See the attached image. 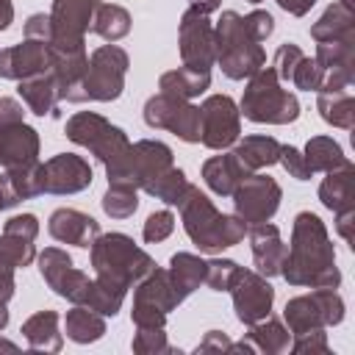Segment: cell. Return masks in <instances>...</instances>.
<instances>
[{"mask_svg": "<svg viewBox=\"0 0 355 355\" xmlns=\"http://www.w3.org/2000/svg\"><path fill=\"white\" fill-rule=\"evenodd\" d=\"M180 305L166 269H153L144 280L136 283L133 291V324L136 327H164L166 324V313L175 311Z\"/></svg>", "mask_w": 355, "mask_h": 355, "instance_id": "obj_9", "label": "cell"}, {"mask_svg": "<svg viewBox=\"0 0 355 355\" xmlns=\"http://www.w3.org/2000/svg\"><path fill=\"white\" fill-rule=\"evenodd\" d=\"M178 44H180V61L183 67L208 69L214 67V25L205 11L186 8L178 28Z\"/></svg>", "mask_w": 355, "mask_h": 355, "instance_id": "obj_13", "label": "cell"}, {"mask_svg": "<svg viewBox=\"0 0 355 355\" xmlns=\"http://www.w3.org/2000/svg\"><path fill=\"white\" fill-rule=\"evenodd\" d=\"M214 61L230 80L252 78L261 67H266L263 47L247 33L244 17L236 11H222L214 28Z\"/></svg>", "mask_w": 355, "mask_h": 355, "instance_id": "obj_4", "label": "cell"}, {"mask_svg": "<svg viewBox=\"0 0 355 355\" xmlns=\"http://www.w3.org/2000/svg\"><path fill=\"white\" fill-rule=\"evenodd\" d=\"M277 164H283V169H286L291 178H297V180H308V178L313 175V172L308 169V164H305L302 153H300L297 147H291V144H280Z\"/></svg>", "mask_w": 355, "mask_h": 355, "instance_id": "obj_48", "label": "cell"}, {"mask_svg": "<svg viewBox=\"0 0 355 355\" xmlns=\"http://www.w3.org/2000/svg\"><path fill=\"white\" fill-rule=\"evenodd\" d=\"M302 50L294 44V42H286V44H280L277 47V53H275V61H272V69H275V75L280 78V80H286V83H291V75H294V67L302 61Z\"/></svg>", "mask_w": 355, "mask_h": 355, "instance_id": "obj_45", "label": "cell"}, {"mask_svg": "<svg viewBox=\"0 0 355 355\" xmlns=\"http://www.w3.org/2000/svg\"><path fill=\"white\" fill-rule=\"evenodd\" d=\"M14 294V266H8L3 258H0V300L8 302Z\"/></svg>", "mask_w": 355, "mask_h": 355, "instance_id": "obj_56", "label": "cell"}, {"mask_svg": "<svg viewBox=\"0 0 355 355\" xmlns=\"http://www.w3.org/2000/svg\"><path fill=\"white\" fill-rule=\"evenodd\" d=\"M89 250L94 277L108 280L125 291L155 269V261L144 250H139L133 239L125 233H100Z\"/></svg>", "mask_w": 355, "mask_h": 355, "instance_id": "obj_3", "label": "cell"}, {"mask_svg": "<svg viewBox=\"0 0 355 355\" xmlns=\"http://www.w3.org/2000/svg\"><path fill=\"white\" fill-rule=\"evenodd\" d=\"M280 186L275 178L269 175H247L239 189L233 191V205H236V216L244 219L247 225H258V222H269L275 216V211L280 208Z\"/></svg>", "mask_w": 355, "mask_h": 355, "instance_id": "obj_12", "label": "cell"}, {"mask_svg": "<svg viewBox=\"0 0 355 355\" xmlns=\"http://www.w3.org/2000/svg\"><path fill=\"white\" fill-rule=\"evenodd\" d=\"M239 275H241V266L236 261H230V258H211V261H205V280L202 283L211 291H230L233 283L239 280Z\"/></svg>", "mask_w": 355, "mask_h": 355, "instance_id": "obj_41", "label": "cell"}, {"mask_svg": "<svg viewBox=\"0 0 355 355\" xmlns=\"http://www.w3.org/2000/svg\"><path fill=\"white\" fill-rule=\"evenodd\" d=\"M0 211H3V202H0Z\"/></svg>", "mask_w": 355, "mask_h": 355, "instance_id": "obj_62", "label": "cell"}, {"mask_svg": "<svg viewBox=\"0 0 355 355\" xmlns=\"http://www.w3.org/2000/svg\"><path fill=\"white\" fill-rule=\"evenodd\" d=\"M144 191L166 205H180L186 191H189V180H186V172L178 169V166H169L166 172H161L153 183L144 186Z\"/></svg>", "mask_w": 355, "mask_h": 355, "instance_id": "obj_39", "label": "cell"}, {"mask_svg": "<svg viewBox=\"0 0 355 355\" xmlns=\"http://www.w3.org/2000/svg\"><path fill=\"white\" fill-rule=\"evenodd\" d=\"M6 324H8V311H6V302L0 300V330H6Z\"/></svg>", "mask_w": 355, "mask_h": 355, "instance_id": "obj_60", "label": "cell"}, {"mask_svg": "<svg viewBox=\"0 0 355 355\" xmlns=\"http://www.w3.org/2000/svg\"><path fill=\"white\" fill-rule=\"evenodd\" d=\"M316 108L322 114V119L333 128L341 130H352L355 125V97H352V86L347 89H319L316 92Z\"/></svg>", "mask_w": 355, "mask_h": 355, "instance_id": "obj_28", "label": "cell"}, {"mask_svg": "<svg viewBox=\"0 0 355 355\" xmlns=\"http://www.w3.org/2000/svg\"><path fill=\"white\" fill-rule=\"evenodd\" d=\"M92 31L105 42H119L130 33V14L116 3H97Z\"/></svg>", "mask_w": 355, "mask_h": 355, "instance_id": "obj_36", "label": "cell"}, {"mask_svg": "<svg viewBox=\"0 0 355 355\" xmlns=\"http://www.w3.org/2000/svg\"><path fill=\"white\" fill-rule=\"evenodd\" d=\"M47 230L61 244H75V247L89 250L94 244V239L100 236V222L78 208H58L50 214Z\"/></svg>", "mask_w": 355, "mask_h": 355, "instance_id": "obj_19", "label": "cell"}, {"mask_svg": "<svg viewBox=\"0 0 355 355\" xmlns=\"http://www.w3.org/2000/svg\"><path fill=\"white\" fill-rule=\"evenodd\" d=\"M44 166V194H78L92 186V166L83 155L58 153Z\"/></svg>", "mask_w": 355, "mask_h": 355, "instance_id": "obj_16", "label": "cell"}, {"mask_svg": "<svg viewBox=\"0 0 355 355\" xmlns=\"http://www.w3.org/2000/svg\"><path fill=\"white\" fill-rule=\"evenodd\" d=\"M352 227H355V208L336 211V230L344 241H352Z\"/></svg>", "mask_w": 355, "mask_h": 355, "instance_id": "obj_55", "label": "cell"}, {"mask_svg": "<svg viewBox=\"0 0 355 355\" xmlns=\"http://www.w3.org/2000/svg\"><path fill=\"white\" fill-rule=\"evenodd\" d=\"M144 122L153 130H169L178 139L194 144L200 141V105H191L189 100L153 94L144 103Z\"/></svg>", "mask_w": 355, "mask_h": 355, "instance_id": "obj_10", "label": "cell"}, {"mask_svg": "<svg viewBox=\"0 0 355 355\" xmlns=\"http://www.w3.org/2000/svg\"><path fill=\"white\" fill-rule=\"evenodd\" d=\"M64 324H67V336L75 344H92L105 336V319L86 305H75L72 311H67Z\"/></svg>", "mask_w": 355, "mask_h": 355, "instance_id": "obj_35", "label": "cell"}, {"mask_svg": "<svg viewBox=\"0 0 355 355\" xmlns=\"http://www.w3.org/2000/svg\"><path fill=\"white\" fill-rule=\"evenodd\" d=\"M166 275H169V283H172L178 300L183 302L205 280V261L200 255H194V252H175L172 261H169Z\"/></svg>", "mask_w": 355, "mask_h": 355, "instance_id": "obj_29", "label": "cell"}, {"mask_svg": "<svg viewBox=\"0 0 355 355\" xmlns=\"http://www.w3.org/2000/svg\"><path fill=\"white\" fill-rule=\"evenodd\" d=\"M241 136V114L233 97L211 94L200 105V141L208 150H227Z\"/></svg>", "mask_w": 355, "mask_h": 355, "instance_id": "obj_11", "label": "cell"}, {"mask_svg": "<svg viewBox=\"0 0 355 355\" xmlns=\"http://www.w3.org/2000/svg\"><path fill=\"white\" fill-rule=\"evenodd\" d=\"M247 236H250V247H252L255 272L263 275V277L280 275V266H283V258H286V244L280 239L277 225H272V222L250 225Z\"/></svg>", "mask_w": 355, "mask_h": 355, "instance_id": "obj_21", "label": "cell"}, {"mask_svg": "<svg viewBox=\"0 0 355 355\" xmlns=\"http://www.w3.org/2000/svg\"><path fill=\"white\" fill-rule=\"evenodd\" d=\"M50 69V44L39 39H25L0 50V78L25 80Z\"/></svg>", "mask_w": 355, "mask_h": 355, "instance_id": "obj_18", "label": "cell"}, {"mask_svg": "<svg viewBox=\"0 0 355 355\" xmlns=\"http://www.w3.org/2000/svg\"><path fill=\"white\" fill-rule=\"evenodd\" d=\"M311 36L316 42H333L355 36V6L352 0H336L324 8V14L311 25Z\"/></svg>", "mask_w": 355, "mask_h": 355, "instance_id": "obj_26", "label": "cell"}, {"mask_svg": "<svg viewBox=\"0 0 355 355\" xmlns=\"http://www.w3.org/2000/svg\"><path fill=\"white\" fill-rule=\"evenodd\" d=\"M313 3H316V0H277V6H280L283 11H288V14H294V17H305Z\"/></svg>", "mask_w": 355, "mask_h": 355, "instance_id": "obj_57", "label": "cell"}, {"mask_svg": "<svg viewBox=\"0 0 355 355\" xmlns=\"http://www.w3.org/2000/svg\"><path fill=\"white\" fill-rule=\"evenodd\" d=\"M247 175H252V172L239 161V155L233 150L225 155H214L202 164V180L219 197H233V191L239 189V183Z\"/></svg>", "mask_w": 355, "mask_h": 355, "instance_id": "obj_24", "label": "cell"}, {"mask_svg": "<svg viewBox=\"0 0 355 355\" xmlns=\"http://www.w3.org/2000/svg\"><path fill=\"white\" fill-rule=\"evenodd\" d=\"M0 258L19 269V266H28L33 258H36V247L31 239H22V236H14V233H0Z\"/></svg>", "mask_w": 355, "mask_h": 355, "instance_id": "obj_42", "label": "cell"}, {"mask_svg": "<svg viewBox=\"0 0 355 355\" xmlns=\"http://www.w3.org/2000/svg\"><path fill=\"white\" fill-rule=\"evenodd\" d=\"M319 200L330 211L355 208V166H352V161L333 172H324V180L319 183Z\"/></svg>", "mask_w": 355, "mask_h": 355, "instance_id": "obj_25", "label": "cell"}, {"mask_svg": "<svg viewBox=\"0 0 355 355\" xmlns=\"http://www.w3.org/2000/svg\"><path fill=\"white\" fill-rule=\"evenodd\" d=\"M302 158H305L311 172H333V169L349 164V158L344 155L341 144L333 136H311Z\"/></svg>", "mask_w": 355, "mask_h": 355, "instance_id": "obj_34", "label": "cell"}, {"mask_svg": "<svg viewBox=\"0 0 355 355\" xmlns=\"http://www.w3.org/2000/svg\"><path fill=\"white\" fill-rule=\"evenodd\" d=\"M0 164L3 169H19L39 164V133L25 125H3L0 128Z\"/></svg>", "mask_w": 355, "mask_h": 355, "instance_id": "obj_20", "label": "cell"}, {"mask_svg": "<svg viewBox=\"0 0 355 355\" xmlns=\"http://www.w3.org/2000/svg\"><path fill=\"white\" fill-rule=\"evenodd\" d=\"M39 272L44 277V283L64 300H69L72 305L83 302V294L92 283V277L80 269L72 266V258L67 250L58 247H47L44 252H39Z\"/></svg>", "mask_w": 355, "mask_h": 355, "instance_id": "obj_14", "label": "cell"}, {"mask_svg": "<svg viewBox=\"0 0 355 355\" xmlns=\"http://www.w3.org/2000/svg\"><path fill=\"white\" fill-rule=\"evenodd\" d=\"M125 294H128L125 288H119V286H114V283H108V280L94 277V280L89 283V288H86L80 305L92 308V311L100 313V316H116L119 308H122V302H125Z\"/></svg>", "mask_w": 355, "mask_h": 355, "instance_id": "obj_37", "label": "cell"}, {"mask_svg": "<svg viewBox=\"0 0 355 355\" xmlns=\"http://www.w3.org/2000/svg\"><path fill=\"white\" fill-rule=\"evenodd\" d=\"M133 352H141V355H150V352H175L166 341V333L164 327H136V336H133Z\"/></svg>", "mask_w": 355, "mask_h": 355, "instance_id": "obj_43", "label": "cell"}, {"mask_svg": "<svg viewBox=\"0 0 355 355\" xmlns=\"http://www.w3.org/2000/svg\"><path fill=\"white\" fill-rule=\"evenodd\" d=\"M64 133H67L69 141L86 147L103 164H111L130 144L122 128L111 125L105 116H100L94 111H78L75 116H69Z\"/></svg>", "mask_w": 355, "mask_h": 355, "instance_id": "obj_8", "label": "cell"}, {"mask_svg": "<svg viewBox=\"0 0 355 355\" xmlns=\"http://www.w3.org/2000/svg\"><path fill=\"white\" fill-rule=\"evenodd\" d=\"M233 153L239 155V161H241L250 172H258V169H263V166L277 164L280 141L272 139V136H244V139L236 141Z\"/></svg>", "mask_w": 355, "mask_h": 355, "instance_id": "obj_32", "label": "cell"}, {"mask_svg": "<svg viewBox=\"0 0 355 355\" xmlns=\"http://www.w3.org/2000/svg\"><path fill=\"white\" fill-rule=\"evenodd\" d=\"M244 28H247V33H250L255 42H263V39L272 36V31H275V19H272L269 11L255 8V11H250V14L244 17Z\"/></svg>", "mask_w": 355, "mask_h": 355, "instance_id": "obj_50", "label": "cell"}, {"mask_svg": "<svg viewBox=\"0 0 355 355\" xmlns=\"http://www.w3.org/2000/svg\"><path fill=\"white\" fill-rule=\"evenodd\" d=\"M178 208H180L183 230L189 233V239L197 244L200 252H219L225 247L239 244L247 236L250 225L244 219H239L236 214H219L216 205L208 200V194H202L191 183Z\"/></svg>", "mask_w": 355, "mask_h": 355, "instance_id": "obj_2", "label": "cell"}, {"mask_svg": "<svg viewBox=\"0 0 355 355\" xmlns=\"http://www.w3.org/2000/svg\"><path fill=\"white\" fill-rule=\"evenodd\" d=\"M211 86V72L208 69H194V67H178L161 75L158 89L166 97H178V100H191L200 97L205 89Z\"/></svg>", "mask_w": 355, "mask_h": 355, "instance_id": "obj_27", "label": "cell"}, {"mask_svg": "<svg viewBox=\"0 0 355 355\" xmlns=\"http://www.w3.org/2000/svg\"><path fill=\"white\" fill-rule=\"evenodd\" d=\"M291 352H327V333L324 327H316V330H305V333H297L294 341L288 344Z\"/></svg>", "mask_w": 355, "mask_h": 355, "instance_id": "obj_49", "label": "cell"}, {"mask_svg": "<svg viewBox=\"0 0 355 355\" xmlns=\"http://www.w3.org/2000/svg\"><path fill=\"white\" fill-rule=\"evenodd\" d=\"M169 166H175L172 150L164 141L141 139V141L128 144V150H122L111 164H105V178L114 186L144 189Z\"/></svg>", "mask_w": 355, "mask_h": 355, "instance_id": "obj_6", "label": "cell"}, {"mask_svg": "<svg viewBox=\"0 0 355 355\" xmlns=\"http://www.w3.org/2000/svg\"><path fill=\"white\" fill-rule=\"evenodd\" d=\"M172 230H175V214L164 208V211H155V214L147 216L141 236H144L147 244H158V241H164Z\"/></svg>", "mask_w": 355, "mask_h": 355, "instance_id": "obj_46", "label": "cell"}, {"mask_svg": "<svg viewBox=\"0 0 355 355\" xmlns=\"http://www.w3.org/2000/svg\"><path fill=\"white\" fill-rule=\"evenodd\" d=\"M230 344H233V341H230L225 333L208 330L205 338L197 344V352H230Z\"/></svg>", "mask_w": 355, "mask_h": 355, "instance_id": "obj_53", "label": "cell"}, {"mask_svg": "<svg viewBox=\"0 0 355 355\" xmlns=\"http://www.w3.org/2000/svg\"><path fill=\"white\" fill-rule=\"evenodd\" d=\"M11 19H14V6H11V0H0V31H6V28L11 25Z\"/></svg>", "mask_w": 355, "mask_h": 355, "instance_id": "obj_58", "label": "cell"}, {"mask_svg": "<svg viewBox=\"0 0 355 355\" xmlns=\"http://www.w3.org/2000/svg\"><path fill=\"white\" fill-rule=\"evenodd\" d=\"M44 194V166L31 164V166H19V169H3L0 175V202L3 208H11L22 200L39 197Z\"/></svg>", "mask_w": 355, "mask_h": 355, "instance_id": "obj_22", "label": "cell"}, {"mask_svg": "<svg viewBox=\"0 0 355 355\" xmlns=\"http://www.w3.org/2000/svg\"><path fill=\"white\" fill-rule=\"evenodd\" d=\"M247 3H261V0H247Z\"/></svg>", "mask_w": 355, "mask_h": 355, "instance_id": "obj_61", "label": "cell"}, {"mask_svg": "<svg viewBox=\"0 0 355 355\" xmlns=\"http://www.w3.org/2000/svg\"><path fill=\"white\" fill-rule=\"evenodd\" d=\"M22 336L31 349L58 352L61 349V333H58V313L55 311H39L22 324Z\"/></svg>", "mask_w": 355, "mask_h": 355, "instance_id": "obj_30", "label": "cell"}, {"mask_svg": "<svg viewBox=\"0 0 355 355\" xmlns=\"http://www.w3.org/2000/svg\"><path fill=\"white\" fill-rule=\"evenodd\" d=\"M291 344V333L280 319H261L255 324H250L247 338H241L239 344H230V352L244 349V352H266V355H280L286 352Z\"/></svg>", "mask_w": 355, "mask_h": 355, "instance_id": "obj_23", "label": "cell"}, {"mask_svg": "<svg viewBox=\"0 0 355 355\" xmlns=\"http://www.w3.org/2000/svg\"><path fill=\"white\" fill-rule=\"evenodd\" d=\"M230 294H233L236 319L247 327L266 319L269 311H272V302H275V288H272L269 277H263L258 272H250V269H241Z\"/></svg>", "mask_w": 355, "mask_h": 355, "instance_id": "obj_15", "label": "cell"}, {"mask_svg": "<svg viewBox=\"0 0 355 355\" xmlns=\"http://www.w3.org/2000/svg\"><path fill=\"white\" fill-rule=\"evenodd\" d=\"M25 39H39V42H47L53 39V19L50 14H31L28 22H25Z\"/></svg>", "mask_w": 355, "mask_h": 355, "instance_id": "obj_52", "label": "cell"}, {"mask_svg": "<svg viewBox=\"0 0 355 355\" xmlns=\"http://www.w3.org/2000/svg\"><path fill=\"white\" fill-rule=\"evenodd\" d=\"M313 297L322 305V316H324V324L327 327L344 322V300L338 297L336 288H313Z\"/></svg>", "mask_w": 355, "mask_h": 355, "instance_id": "obj_47", "label": "cell"}, {"mask_svg": "<svg viewBox=\"0 0 355 355\" xmlns=\"http://www.w3.org/2000/svg\"><path fill=\"white\" fill-rule=\"evenodd\" d=\"M194 8H200V11H205V14H211V11H216L219 8V3L222 0H189Z\"/></svg>", "mask_w": 355, "mask_h": 355, "instance_id": "obj_59", "label": "cell"}, {"mask_svg": "<svg viewBox=\"0 0 355 355\" xmlns=\"http://www.w3.org/2000/svg\"><path fill=\"white\" fill-rule=\"evenodd\" d=\"M313 58H316V64L324 72H333V69L355 72V36L333 39V42H319Z\"/></svg>", "mask_w": 355, "mask_h": 355, "instance_id": "obj_38", "label": "cell"}, {"mask_svg": "<svg viewBox=\"0 0 355 355\" xmlns=\"http://www.w3.org/2000/svg\"><path fill=\"white\" fill-rule=\"evenodd\" d=\"M283 319H286L291 336L305 333V330H316V327H327L324 324V316H322V305L313 297V291L288 300L286 302V311H283Z\"/></svg>", "mask_w": 355, "mask_h": 355, "instance_id": "obj_33", "label": "cell"}, {"mask_svg": "<svg viewBox=\"0 0 355 355\" xmlns=\"http://www.w3.org/2000/svg\"><path fill=\"white\" fill-rule=\"evenodd\" d=\"M19 97L25 100V105H28L36 116L53 114V111H55V103H58L55 78H53L50 72H42V75H33V78L19 80Z\"/></svg>", "mask_w": 355, "mask_h": 355, "instance_id": "obj_31", "label": "cell"}, {"mask_svg": "<svg viewBox=\"0 0 355 355\" xmlns=\"http://www.w3.org/2000/svg\"><path fill=\"white\" fill-rule=\"evenodd\" d=\"M97 0H53V39L50 44H83V36L94 19Z\"/></svg>", "mask_w": 355, "mask_h": 355, "instance_id": "obj_17", "label": "cell"}, {"mask_svg": "<svg viewBox=\"0 0 355 355\" xmlns=\"http://www.w3.org/2000/svg\"><path fill=\"white\" fill-rule=\"evenodd\" d=\"M130 58L122 47H116L114 42L97 47L89 55L86 72H83V94L86 100H97V103H111L122 94L125 89V75H128Z\"/></svg>", "mask_w": 355, "mask_h": 355, "instance_id": "obj_7", "label": "cell"}, {"mask_svg": "<svg viewBox=\"0 0 355 355\" xmlns=\"http://www.w3.org/2000/svg\"><path fill=\"white\" fill-rule=\"evenodd\" d=\"M239 114L258 125H288L300 116V103L288 89L280 86V78L272 67H261L244 89Z\"/></svg>", "mask_w": 355, "mask_h": 355, "instance_id": "obj_5", "label": "cell"}, {"mask_svg": "<svg viewBox=\"0 0 355 355\" xmlns=\"http://www.w3.org/2000/svg\"><path fill=\"white\" fill-rule=\"evenodd\" d=\"M3 233H14V236H22V239H36L39 233V219L33 214H17L11 216L6 225H3Z\"/></svg>", "mask_w": 355, "mask_h": 355, "instance_id": "obj_51", "label": "cell"}, {"mask_svg": "<svg viewBox=\"0 0 355 355\" xmlns=\"http://www.w3.org/2000/svg\"><path fill=\"white\" fill-rule=\"evenodd\" d=\"M25 111H22V103L14 100V97H0V128L3 125H17L22 122Z\"/></svg>", "mask_w": 355, "mask_h": 355, "instance_id": "obj_54", "label": "cell"}, {"mask_svg": "<svg viewBox=\"0 0 355 355\" xmlns=\"http://www.w3.org/2000/svg\"><path fill=\"white\" fill-rule=\"evenodd\" d=\"M322 80H324V69L316 64V58L302 55V61L294 67L291 83H294L297 89H302V92H319Z\"/></svg>", "mask_w": 355, "mask_h": 355, "instance_id": "obj_44", "label": "cell"}, {"mask_svg": "<svg viewBox=\"0 0 355 355\" xmlns=\"http://www.w3.org/2000/svg\"><path fill=\"white\" fill-rule=\"evenodd\" d=\"M136 191H139V189L108 183V191L103 194V211H105L111 219H128V216H133L136 208H139Z\"/></svg>", "mask_w": 355, "mask_h": 355, "instance_id": "obj_40", "label": "cell"}, {"mask_svg": "<svg viewBox=\"0 0 355 355\" xmlns=\"http://www.w3.org/2000/svg\"><path fill=\"white\" fill-rule=\"evenodd\" d=\"M280 277L288 286L338 288L341 272L336 266V250L330 244V236H327L324 222L316 214L300 211L294 216L291 244L286 247Z\"/></svg>", "mask_w": 355, "mask_h": 355, "instance_id": "obj_1", "label": "cell"}]
</instances>
